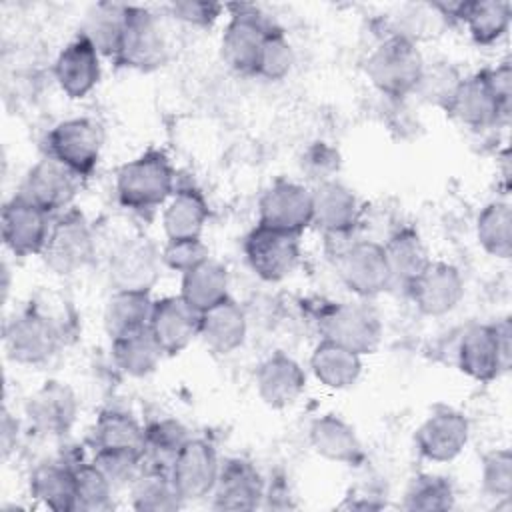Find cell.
<instances>
[{
    "label": "cell",
    "mask_w": 512,
    "mask_h": 512,
    "mask_svg": "<svg viewBox=\"0 0 512 512\" xmlns=\"http://www.w3.org/2000/svg\"><path fill=\"white\" fill-rule=\"evenodd\" d=\"M174 194V168L166 154L148 150L116 174V198L124 208L146 212L164 206Z\"/></svg>",
    "instance_id": "6da1fadb"
},
{
    "label": "cell",
    "mask_w": 512,
    "mask_h": 512,
    "mask_svg": "<svg viewBox=\"0 0 512 512\" xmlns=\"http://www.w3.org/2000/svg\"><path fill=\"white\" fill-rule=\"evenodd\" d=\"M424 64L426 62L416 42L390 34L368 56L366 74L382 94L404 98L414 94Z\"/></svg>",
    "instance_id": "7a4b0ae2"
},
{
    "label": "cell",
    "mask_w": 512,
    "mask_h": 512,
    "mask_svg": "<svg viewBox=\"0 0 512 512\" xmlns=\"http://www.w3.org/2000/svg\"><path fill=\"white\" fill-rule=\"evenodd\" d=\"M510 338L512 328L508 318L496 324H474L466 328L456 350L458 368L478 382L498 378L510 366Z\"/></svg>",
    "instance_id": "3957f363"
},
{
    "label": "cell",
    "mask_w": 512,
    "mask_h": 512,
    "mask_svg": "<svg viewBox=\"0 0 512 512\" xmlns=\"http://www.w3.org/2000/svg\"><path fill=\"white\" fill-rule=\"evenodd\" d=\"M60 346V328L56 322L36 308L14 314L4 326L6 356L22 366H38L48 362Z\"/></svg>",
    "instance_id": "277c9868"
},
{
    "label": "cell",
    "mask_w": 512,
    "mask_h": 512,
    "mask_svg": "<svg viewBox=\"0 0 512 512\" xmlns=\"http://www.w3.org/2000/svg\"><path fill=\"white\" fill-rule=\"evenodd\" d=\"M94 236L82 212L70 208L52 220L42 258L56 274H74L94 256Z\"/></svg>",
    "instance_id": "5b68a950"
},
{
    "label": "cell",
    "mask_w": 512,
    "mask_h": 512,
    "mask_svg": "<svg viewBox=\"0 0 512 512\" xmlns=\"http://www.w3.org/2000/svg\"><path fill=\"white\" fill-rule=\"evenodd\" d=\"M336 268L344 286L360 298L378 296L392 286L384 248L374 240H356L338 248Z\"/></svg>",
    "instance_id": "8992f818"
},
{
    "label": "cell",
    "mask_w": 512,
    "mask_h": 512,
    "mask_svg": "<svg viewBox=\"0 0 512 512\" xmlns=\"http://www.w3.org/2000/svg\"><path fill=\"white\" fill-rule=\"evenodd\" d=\"M320 334L324 340L340 344L360 356L372 354L382 340V324L378 316L352 302L328 306L320 314Z\"/></svg>",
    "instance_id": "52a82bcc"
},
{
    "label": "cell",
    "mask_w": 512,
    "mask_h": 512,
    "mask_svg": "<svg viewBox=\"0 0 512 512\" xmlns=\"http://www.w3.org/2000/svg\"><path fill=\"white\" fill-rule=\"evenodd\" d=\"M100 150L102 130L90 118L62 120L46 136V154L82 178L96 168Z\"/></svg>",
    "instance_id": "ba28073f"
},
{
    "label": "cell",
    "mask_w": 512,
    "mask_h": 512,
    "mask_svg": "<svg viewBox=\"0 0 512 512\" xmlns=\"http://www.w3.org/2000/svg\"><path fill=\"white\" fill-rule=\"evenodd\" d=\"M168 58V42L158 18L140 6H128V20L116 62L150 72L160 68Z\"/></svg>",
    "instance_id": "9c48e42d"
},
{
    "label": "cell",
    "mask_w": 512,
    "mask_h": 512,
    "mask_svg": "<svg viewBox=\"0 0 512 512\" xmlns=\"http://www.w3.org/2000/svg\"><path fill=\"white\" fill-rule=\"evenodd\" d=\"M244 254L258 278L278 282L290 276L298 264L300 236L256 224L244 240Z\"/></svg>",
    "instance_id": "30bf717a"
},
{
    "label": "cell",
    "mask_w": 512,
    "mask_h": 512,
    "mask_svg": "<svg viewBox=\"0 0 512 512\" xmlns=\"http://www.w3.org/2000/svg\"><path fill=\"white\" fill-rule=\"evenodd\" d=\"M80 180L82 176L46 154L28 170L20 196H24L50 216L62 214L70 210V204L80 190Z\"/></svg>",
    "instance_id": "8fae6325"
},
{
    "label": "cell",
    "mask_w": 512,
    "mask_h": 512,
    "mask_svg": "<svg viewBox=\"0 0 512 512\" xmlns=\"http://www.w3.org/2000/svg\"><path fill=\"white\" fill-rule=\"evenodd\" d=\"M258 224L300 236L312 224V192L296 182H274L260 196Z\"/></svg>",
    "instance_id": "7c38bea8"
},
{
    "label": "cell",
    "mask_w": 512,
    "mask_h": 512,
    "mask_svg": "<svg viewBox=\"0 0 512 512\" xmlns=\"http://www.w3.org/2000/svg\"><path fill=\"white\" fill-rule=\"evenodd\" d=\"M50 226L52 216L20 194L8 200L2 208V240L14 256L42 254Z\"/></svg>",
    "instance_id": "4fadbf2b"
},
{
    "label": "cell",
    "mask_w": 512,
    "mask_h": 512,
    "mask_svg": "<svg viewBox=\"0 0 512 512\" xmlns=\"http://www.w3.org/2000/svg\"><path fill=\"white\" fill-rule=\"evenodd\" d=\"M78 410L80 404L74 390L58 380L44 382L30 394L24 406L32 430L48 438L68 434L78 418Z\"/></svg>",
    "instance_id": "5bb4252c"
},
{
    "label": "cell",
    "mask_w": 512,
    "mask_h": 512,
    "mask_svg": "<svg viewBox=\"0 0 512 512\" xmlns=\"http://www.w3.org/2000/svg\"><path fill=\"white\" fill-rule=\"evenodd\" d=\"M220 472L216 448L204 438H190L170 466V476L184 502L212 494Z\"/></svg>",
    "instance_id": "9a60e30c"
},
{
    "label": "cell",
    "mask_w": 512,
    "mask_h": 512,
    "mask_svg": "<svg viewBox=\"0 0 512 512\" xmlns=\"http://www.w3.org/2000/svg\"><path fill=\"white\" fill-rule=\"evenodd\" d=\"M160 264L162 258L150 242L124 240L108 258V280L114 290L150 292L160 278Z\"/></svg>",
    "instance_id": "2e32d148"
},
{
    "label": "cell",
    "mask_w": 512,
    "mask_h": 512,
    "mask_svg": "<svg viewBox=\"0 0 512 512\" xmlns=\"http://www.w3.org/2000/svg\"><path fill=\"white\" fill-rule=\"evenodd\" d=\"M470 422L468 418L448 406H438L418 426L414 434L416 450L430 462H450L468 444Z\"/></svg>",
    "instance_id": "e0dca14e"
},
{
    "label": "cell",
    "mask_w": 512,
    "mask_h": 512,
    "mask_svg": "<svg viewBox=\"0 0 512 512\" xmlns=\"http://www.w3.org/2000/svg\"><path fill=\"white\" fill-rule=\"evenodd\" d=\"M272 28L254 8H240L228 20L220 50L224 62L238 74H254L262 42Z\"/></svg>",
    "instance_id": "ac0fdd59"
},
{
    "label": "cell",
    "mask_w": 512,
    "mask_h": 512,
    "mask_svg": "<svg viewBox=\"0 0 512 512\" xmlns=\"http://www.w3.org/2000/svg\"><path fill=\"white\" fill-rule=\"evenodd\" d=\"M424 316H444L464 298V278L448 262H430L406 288Z\"/></svg>",
    "instance_id": "d6986e66"
},
{
    "label": "cell",
    "mask_w": 512,
    "mask_h": 512,
    "mask_svg": "<svg viewBox=\"0 0 512 512\" xmlns=\"http://www.w3.org/2000/svg\"><path fill=\"white\" fill-rule=\"evenodd\" d=\"M148 328L164 354H180L200 334V312L182 296H166L154 302Z\"/></svg>",
    "instance_id": "ffe728a7"
},
{
    "label": "cell",
    "mask_w": 512,
    "mask_h": 512,
    "mask_svg": "<svg viewBox=\"0 0 512 512\" xmlns=\"http://www.w3.org/2000/svg\"><path fill=\"white\" fill-rule=\"evenodd\" d=\"M264 494V480L256 466L244 458H228L220 464L210 496L216 510H254L264 500Z\"/></svg>",
    "instance_id": "44dd1931"
},
{
    "label": "cell",
    "mask_w": 512,
    "mask_h": 512,
    "mask_svg": "<svg viewBox=\"0 0 512 512\" xmlns=\"http://www.w3.org/2000/svg\"><path fill=\"white\" fill-rule=\"evenodd\" d=\"M312 224L326 236L352 234L360 220L356 194L338 180L316 184L312 190Z\"/></svg>",
    "instance_id": "7402d4cb"
},
{
    "label": "cell",
    "mask_w": 512,
    "mask_h": 512,
    "mask_svg": "<svg viewBox=\"0 0 512 512\" xmlns=\"http://www.w3.org/2000/svg\"><path fill=\"white\" fill-rule=\"evenodd\" d=\"M254 384L266 406L288 408L302 396L306 388V374L292 356L274 352L258 364Z\"/></svg>",
    "instance_id": "603a6c76"
},
{
    "label": "cell",
    "mask_w": 512,
    "mask_h": 512,
    "mask_svg": "<svg viewBox=\"0 0 512 512\" xmlns=\"http://www.w3.org/2000/svg\"><path fill=\"white\" fill-rule=\"evenodd\" d=\"M54 78L68 98H86L100 80V52L78 34L60 50L54 62Z\"/></svg>",
    "instance_id": "cb8c5ba5"
},
{
    "label": "cell",
    "mask_w": 512,
    "mask_h": 512,
    "mask_svg": "<svg viewBox=\"0 0 512 512\" xmlns=\"http://www.w3.org/2000/svg\"><path fill=\"white\" fill-rule=\"evenodd\" d=\"M446 112L470 128H488L508 116L492 92L484 70L462 78Z\"/></svg>",
    "instance_id": "d4e9b609"
},
{
    "label": "cell",
    "mask_w": 512,
    "mask_h": 512,
    "mask_svg": "<svg viewBox=\"0 0 512 512\" xmlns=\"http://www.w3.org/2000/svg\"><path fill=\"white\" fill-rule=\"evenodd\" d=\"M312 450L324 460L338 464H358L364 458L362 442L356 430L336 414H322L308 428Z\"/></svg>",
    "instance_id": "484cf974"
},
{
    "label": "cell",
    "mask_w": 512,
    "mask_h": 512,
    "mask_svg": "<svg viewBox=\"0 0 512 512\" xmlns=\"http://www.w3.org/2000/svg\"><path fill=\"white\" fill-rule=\"evenodd\" d=\"M248 332V318L244 308L232 298L208 308L200 314V338L216 354H230L238 350Z\"/></svg>",
    "instance_id": "4316f807"
},
{
    "label": "cell",
    "mask_w": 512,
    "mask_h": 512,
    "mask_svg": "<svg viewBox=\"0 0 512 512\" xmlns=\"http://www.w3.org/2000/svg\"><path fill=\"white\" fill-rule=\"evenodd\" d=\"M210 210L204 196L196 188L176 190L162 212V226L168 240L202 238Z\"/></svg>",
    "instance_id": "83f0119b"
},
{
    "label": "cell",
    "mask_w": 512,
    "mask_h": 512,
    "mask_svg": "<svg viewBox=\"0 0 512 512\" xmlns=\"http://www.w3.org/2000/svg\"><path fill=\"white\" fill-rule=\"evenodd\" d=\"M30 494L54 512H76L74 466L42 462L30 474Z\"/></svg>",
    "instance_id": "f1b7e54d"
},
{
    "label": "cell",
    "mask_w": 512,
    "mask_h": 512,
    "mask_svg": "<svg viewBox=\"0 0 512 512\" xmlns=\"http://www.w3.org/2000/svg\"><path fill=\"white\" fill-rule=\"evenodd\" d=\"M310 370L322 386L344 390L360 378L362 356L322 338L310 354Z\"/></svg>",
    "instance_id": "f546056e"
},
{
    "label": "cell",
    "mask_w": 512,
    "mask_h": 512,
    "mask_svg": "<svg viewBox=\"0 0 512 512\" xmlns=\"http://www.w3.org/2000/svg\"><path fill=\"white\" fill-rule=\"evenodd\" d=\"M392 284L408 288L414 278L432 262L428 250L414 228H400L382 244Z\"/></svg>",
    "instance_id": "4dcf8cb0"
},
{
    "label": "cell",
    "mask_w": 512,
    "mask_h": 512,
    "mask_svg": "<svg viewBox=\"0 0 512 512\" xmlns=\"http://www.w3.org/2000/svg\"><path fill=\"white\" fill-rule=\"evenodd\" d=\"M128 20V6L98 2L94 4L80 26V34L90 40V44L100 52V56L114 58L118 56L124 28Z\"/></svg>",
    "instance_id": "1f68e13d"
},
{
    "label": "cell",
    "mask_w": 512,
    "mask_h": 512,
    "mask_svg": "<svg viewBox=\"0 0 512 512\" xmlns=\"http://www.w3.org/2000/svg\"><path fill=\"white\" fill-rule=\"evenodd\" d=\"M130 502L140 512H172L184 500L170 476V470L148 466L130 484Z\"/></svg>",
    "instance_id": "d6a6232c"
},
{
    "label": "cell",
    "mask_w": 512,
    "mask_h": 512,
    "mask_svg": "<svg viewBox=\"0 0 512 512\" xmlns=\"http://www.w3.org/2000/svg\"><path fill=\"white\" fill-rule=\"evenodd\" d=\"M180 296L200 314L230 298L226 268L220 262L206 258L202 264L182 274Z\"/></svg>",
    "instance_id": "836d02e7"
},
{
    "label": "cell",
    "mask_w": 512,
    "mask_h": 512,
    "mask_svg": "<svg viewBox=\"0 0 512 512\" xmlns=\"http://www.w3.org/2000/svg\"><path fill=\"white\" fill-rule=\"evenodd\" d=\"M154 302L150 292L114 290L104 308V330L110 340L148 326Z\"/></svg>",
    "instance_id": "e575fe53"
},
{
    "label": "cell",
    "mask_w": 512,
    "mask_h": 512,
    "mask_svg": "<svg viewBox=\"0 0 512 512\" xmlns=\"http://www.w3.org/2000/svg\"><path fill=\"white\" fill-rule=\"evenodd\" d=\"M162 356L164 350L160 348L148 326L112 340L114 364L124 374L134 378H144L152 374L158 368Z\"/></svg>",
    "instance_id": "d590c367"
},
{
    "label": "cell",
    "mask_w": 512,
    "mask_h": 512,
    "mask_svg": "<svg viewBox=\"0 0 512 512\" xmlns=\"http://www.w3.org/2000/svg\"><path fill=\"white\" fill-rule=\"evenodd\" d=\"M476 44L490 46L506 36L512 20V6L504 0H474L462 2L458 14Z\"/></svg>",
    "instance_id": "8d00e7d4"
},
{
    "label": "cell",
    "mask_w": 512,
    "mask_h": 512,
    "mask_svg": "<svg viewBox=\"0 0 512 512\" xmlns=\"http://www.w3.org/2000/svg\"><path fill=\"white\" fill-rule=\"evenodd\" d=\"M96 450H132L144 454V426L128 412L104 410L92 428Z\"/></svg>",
    "instance_id": "74e56055"
},
{
    "label": "cell",
    "mask_w": 512,
    "mask_h": 512,
    "mask_svg": "<svg viewBox=\"0 0 512 512\" xmlns=\"http://www.w3.org/2000/svg\"><path fill=\"white\" fill-rule=\"evenodd\" d=\"M478 244L496 258H510L512 252V210L506 200H494L482 208L476 220Z\"/></svg>",
    "instance_id": "f35d334b"
},
{
    "label": "cell",
    "mask_w": 512,
    "mask_h": 512,
    "mask_svg": "<svg viewBox=\"0 0 512 512\" xmlns=\"http://www.w3.org/2000/svg\"><path fill=\"white\" fill-rule=\"evenodd\" d=\"M188 440L190 436L182 422L174 418L154 420L144 428V460H148L150 466L170 470L174 458Z\"/></svg>",
    "instance_id": "ab89813d"
},
{
    "label": "cell",
    "mask_w": 512,
    "mask_h": 512,
    "mask_svg": "<svg viewBox=\"0 0 512 512\" xmlns=\"http://www.w3.org/2000/svg\"><path fill=\"white\" fill-rule=\"evenodd\" d=\"M76 512H108L114 506V484L94 464L74 466Z\"/></svg>",
    "instance_id": "60d3db41"
},
{
    "label": "cell",
    "mask_w": 512,
    "mask_h": 512,
    "mask_svg": "<svg viewBox=\"0 0 512 512\" xmlns=\"http://www.w3.org/2000/svg\"><path fill=\"white\" fill-rule=\"evenodd\" d=\"M454 506V486L440 474H418L404 492L402 508L406 510H450Z\"/></svg>",
    "instance_id": "b9f144b4"
},
{
    "label": "cell",
    "mask_w": 512,
    "mask_h": 512,
    "mask_svg": "<svg viewBox=\"0 0 512 512\" xmlns=\"http://www.w3.org/2000/svg\"><path fill=\"white\" fill-rule=\"evenodd\" d=\"M460 82H462V76L456 66L448 64V62L424 64V70H422V76H420V82H418L414 94H418L426 102L442 106L446 110L450 100L454 98Z\"/></svg>",
    "instance_id": "7bdbcfd3"
},
{
    "label": "cell",
    "mask_w": 512,
    "mask_h": 512,
    "mask_svg": "<svg viewBox=\"0 0 512 512\" xmlns=\"http://www.w3.org/2000/svg\"><path fill=\"white\" fill-rule=\"evenodd\" d=\"M294 64V50L286 34L272 26L262 42L254 74L266 80H282Z\"/></svg>",
    "instance_id": "ee69618b"
},
{
    "label": "cell",
    "mask_w": 512,
    "mask_h": 512,
    "mask_svg": "<svg viewBox=\"0 0 512 512\" xmlns=\"http://www.w3.org/2000/svg\"><path fill=\"white\" fill-rule=\"evenodd\" d=\"M144 454L132 450H96L94 464L104 472V476L118 486H130L142 472Z\"/></svg>",
    "instance_id": "f6af8a7d"
},
{
    "label": "cell",
    "mask_w": 512,
    "mask_h": 512,
    "mask_svg": "<svg viewBox=\"0 0 512 512\" xmlns=\"http://www.w3.org/2000/svg\"><path fill=\"white\" fill-rule=\"evenodd\" d=\"M482 490L492 498H508L512 490V454L508 448L490 450L482 458Z\"/></svg>",
    "instance_id": "bcb514c9"
},
{
    "label": "cell",
    "mask_w": 512,
    "mask_h": 512,
    "mask_svg": "<svg viewBox=\"0 0 512 512\" xmlns=\"http://www.w3.org/2000/svg\"><path fill=\"white\" fill-rule=\"evenodd\" d=\"M162 264L174 272L186 274L188 270L202 264L208 256V248L202 238H186V240H168L160 252Z\"/></svg>",
    "instance_id": "7dc6e473"
},
{
    "label": "cell",
    "mask_w": 512,
    "mask_h": 512,
    "mask_svg": "<svg viewBox=\"0 0 512 512\" xmlns=\"http://www.w3.org/2000/svg\"><path fill=\"white\" fill-rule=\"evenodd\" d=\"M338 166H340V156L326 142H314L302 156V170L314 184L334 180Z\"/></svg>",
    "instance_id": "c3c4849f"
},
{
    "label": "cell",
    "mask_w": 512,
    "mask_h": 512,
    "mask_svg": "<svg viewBox=\"0 0 512 512\" xmlns=\"http://www.w3.org/2000/svg\"><path fill=\"white\" fill-rule=\"evenodd\" d=\"M170 12L176 20L190 24V26H212L214 20L220 16L222 6L214 2H202V0H184V2H174L170 6Z\"/></svg>",
    "instance_id": "681fc988"
},
{
    "label": "cell",
    "mask_w": 512,
    "mask_h": 512,
    "mask_svg": "<svg viewBox=\"0 0 512 512\" xmlns=\"http://www.w3.org/2000/svg\"><path fill=\"white\" fill-rule=\"evenodd\" d=\"M486 80L496 94L500 106L508 112L510 110V100H512V68L510 62H500L496 68L484 70Z\"/></svg>",
    "instance_id": "f907efd6"
},
{
    "label": "cell",
    "mask_w": 512,
    "mask_h": 512,
    "mask_svg": "<svg viewBox=\"0 0 512 512\" xmlns=\"http://www.w3.org/2000/svg\"><path fill=\"white\" fill-rule=\"evenodd\" d=\"M14 444H16V422L10 418L8 412H4V418H2V452H4V456H8V452L12 450Z\"/></svg>",
    "instance_id": "816d5d0a"
}]
</instances>
